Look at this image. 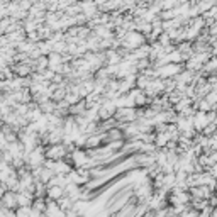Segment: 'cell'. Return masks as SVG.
<instances>
[{
    "mask_svg": "<svg viewBox=\"0 0 217 217\" xmlns=\"http://www.w3.org/2000/svg\"><path fill=\"white\" fill-rule=\"evenodd\" d=\"M178 68L175 63H170V65H166V66H163L161 70H160V73L163 76H170V75H175V73H178Z\"/></svg>",
    "mask_w": 217,
    "mask_h": 217,
    "instance_id": "cell-2",
    "label": "cell"
},
{
    "mask_svg": "<svg viewBox=\"0 0 217 217\" xmlns=\"http://www.w3.org/2000/svg\"><path fill=\"white\" fill-rule=\"evenodd\" d=\"M200 107H202V112H205V110H209V104H207V102H205V100H204V102H200Z\"/></svg>",
    "mask_w": 217,
    "mask_h": 217,
    "instance_id": "cell-8",
    "label": "cell"
},
{
    "mask_svg": "<svg viewBox=\"0 0 217 217\" xmlns=\"http://www.w3.org/2000/svg\"><path fill=\"white\" fill-rule=\"evenodd\" d=\"M73 160H75L76 165H85L87 156H85V153H81V151H75V153H73Z\"/></svg>",
    "mask_w": 217,
    "mask_h": 217,
    "instance_id": "cell-4",
    "label": "cell"
},
{
    "mask_svg": "<svg viewBox=\"0 0 217 217\" xmlns=\"http://www.w3.org/2000/svg\"><path fill=\"white\" fill-rule=\"evenodd\" d=\"M168 139H170V134H160V136H158V139H156L158 146L166 144V141H168Z\"/></svg>",
    "mask_w": 217,
    "mask_h": 217,
    "instance_id": "cell-6",
    "label": "cell"
},
{
    "mask_svg": "<svg viewBox=\"0 0 217 217\" xmlns=\"http://www.w3.org/2000/svg\"><path fill=\"white\" fill-rule=\"evenodd\" d=\"M142 41H144V37H142L139 32H129L126 36L124 44H126L127 48H139V46L142 44Z\"/></svg>",
    "mask_w": 217,
    "mask_h": 217,
    "instance_id": "cell-1",
    "label": "cell"
},
{
    "mask_svg": "<svg viewBox=\"0 0 217 217\" xmlns=\"http://www.w3.org/2000/svg\"><path fill=\"white\" fill-rule=\"evenodd\" d=\"M48 193H49L51 199H60V197L63 195V190H61V187H51L48 190Z\"/></svg>",
    "mask_w": 217,
    "mask_h": 217,
    "instance_id": "cell-5",
    "label": "cell"
},
{
    "mask_svg": "<svg viewBox=\"0 0 217 217\" xmlns=\"http://www.w3.org/2000/svg\"><path fill=\"white\" fill-rule=\"evenodd\" d=\"M19 215L21 217H29V210H27V209H22V210L19 212Z\"/></svg>",
    "mask_w": 217,
    "mask_h": 217,
    "instance_id": "cell-7",
    "label": "cell"
},
{
    "mask_svg": "<svg viewBox=\"0 0 217 217\" xmlns=\"http://www.w3.org/2000/svg\"><path fill=\"white\" fill-rule=\"evenodd\" d=\"M63 154H65V151H63L61 146H53V148H49V151H48L49 158H61Z\"/></svg>",
    "mask_w": 217,
    "mask_h": 217,
    "instance_id": "cell-3",
    "label": "cell"
}]
</instances>
